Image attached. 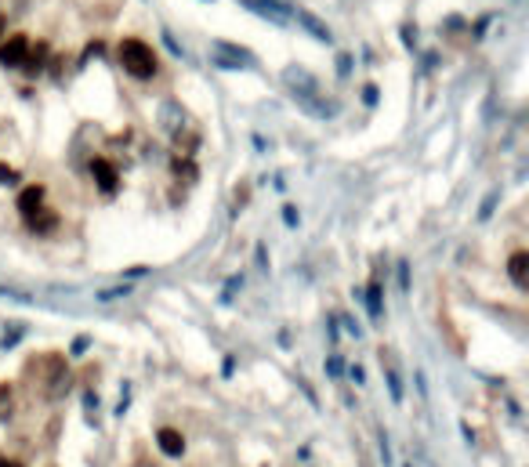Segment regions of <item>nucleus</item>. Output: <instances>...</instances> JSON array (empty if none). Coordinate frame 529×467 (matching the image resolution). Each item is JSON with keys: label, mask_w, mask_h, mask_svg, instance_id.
<instances>
[{"label": "nucleus", "mask_w": 529, "mask_h": 467, "mask_svg": "<svg viewBox=\"0 0 529 467\" xmlns=\"http://www.w3.org/2000/svg\"><path fill=\"white\" fill-rule=\"evenodd\" d=\"M283 83L290 87V98L308 113V116H319V120H326V116H337V102H330L326 95H323V87H319V80L308 73V69H301V66H290L287 73H283Z\"/></svg>", "instance_id": "f257e3e1"}, {"label": "nucleus", "mask_w": 529, "mask_h": 467, "mask_svg": "<svg viewBox=\"0 0 529 467\" xmlns=\"http://www.w3.org/2000/svg\"><path fill=\"white\" fill-rule=\"evenodd\" d=\"M116 54H120L123 73L135 76V80H152V76H157V69H160V62H157V54H152V47L145 40H138V37H127V40L120 44Z\"/></svg>", "instance_id": "f03ea898"}, {"label": "nucleus", "mask_w": 529, "mask_h": 467, "mask_svg": "<svg viewBox=\"0 0 529 467\" xmlns=\"http://www.w3.org/2000/svg\"><path fill=\"white\" fill-rule=\"evenodd\" d=\"M210 66H217V69H251L254 54L229 44V40H214L210 44Z\"/></svg>", "instance_id": "7ed1b4c3"}, {"label": "nucleus", "mask_w": 529, "mask_h": 467, "mask_svg": "<svg viewBox=\"0 0 529 467\" xmlns=\"http://www.w3.org/2000/svg\"><path fill=\"white\" fill-rule=\"evenodd\" d=\"M239 4L251 8L261 18H268V22H275V25H287V18H290V8L283 4V0H239Z\"/></svg>", "instance_id": "20e7f679"}, {"label": "nucleus", "mask_w": 529, "mask_h": 467, "mask_svg": "<svg viewBox=\"0 0 529 467\" xmlns=\"http://www.w3.org/2000/svg\"><path fill=\"white\" fill-rule=\"evenodd\" d=\"M160 127L178 138L185 127H189V113H185L178 102H164V105H160Z\"/></svg>", "instance_id": "39448f33"}, {"label": "nucleus", "mask_w": 529, "mask_h": 467, "mask_svg": "<svg viewBox=\"0 0 529 467\" xmlns=\"http://www.w3.org/2000/svg\"><path fill=\"white\" fill-rule=\"evenodd\" d=\"M294 18H297V25L305 29L308 37H316L319 44H334V33H330V25H326V22H319V18H316L312 11L297 8V11H294Z\"/></svg>", "instance_id": "423d86ee"}, {"label": "nucleus", "mask_w": 529, "mask_h": 467, "mask_svg": "<svg viewBox=\"0 0 529 467\" xmlns=\"http://www.w3.org/2000/svg\"><path fill=\"white\" fill-rule=\"evenodd\" d=\"M25 51H29V40H25L22 33L8 37V44H0V66L18 69V66H22V58H25Z\"/></svg>", "instance_id": "0eeeda50"}, {"label": "nucleus", "mask_w": 529, "mask_h": 467, "mask_svg": "<svg viewBox=\"0 0 529 467\" xmlns=\"http://www.w3.org/2000/svg\"><path fill=\"white\" fill-rule=\"evenodd\" d=\"M91 174H95V181H98V189L106 192V196H113L116 192V185H120V171L109 163V160H91Z\"/></svg>", "instance_id": "6e6552de"}, {"label": "nucleus", "mask_w": 529, "mask_h": 467, "mask_svg": "<svg viewBox=\"0 0 529 467\" xmlns=\"http://www.w3.org/2000/svg\"><path fill=\"white\" fill-rule=\"evenodd\" d=\"M25 221H29V229H33V232H55L58 214H55V210H47V207H37L33 214L25 217Z\"/></svg>", "instance_id": "1a4fd4ad"}, {"label": "nucleus", "mask_w": 529, "mask_h": 467, "mask_svg": "<svg viewBox=\"0 0 529 467\" xmlns=\"http://www.w3.org/2000/svg\"><path fill=\"white\" fill-rule=\"evenodd\" d=\"M160 449L167 453V456H181L185 453V439H181V431H174V427H160Z\"/></svg>", "instance_id": "9d476101"}, {"label": "nucleus", "mask_w": 529, "mask_h": 467, "mask_svg": "<svg viewBox=\"0 0 529 467\" xmlns=\"http://www.w3.org/2000/svg\"><path fill=\"white\" fill-rule=\"evenodd\" d=\"M508 275L515 287H525V275H529V254L525 250H515L511 261H508Z\"/></svg>", "instance_id": "9b49d317"}, {"label": "nucleus", "mask_w": 529, "mask_h": 467, "mask_svg": "<svg viewBox=\"0 0 529 467\" xmlns=\"http://www.w3.org/2000/svg\"><path fill=\"white\" fill-rule=\"evenodd\" d=\"M40 203H44V189H40V185H29V189H25V192L18 196V210H22L25 217L33 214V210H37Z\"/></svg>", "instance_id": "f8f14e48"}, {"label": "nucleus", "mask_w": 529, "mask_h": 467, "mask_svg": "<svg viewBox=\"0 0 529 467\" xmlns=\"http://www.w3.org/2000/svg\"><path fill=\"white\" fill-rule=\"evenodd\" d=\"M44 58H47V44L29 47L25 58H22V69H25V73H40V69H44Z\"/></svg>", "instance_id": "ddd939ff"}, {"label": "nucleus", "mask_w": 529, "mask_h": 467, "mask_svg": "<svg viewBox=\"0 0 529 467\" xmlns=\"http://www.w3.org/2000/svg\"><path fill=\"white\" fill-rule=\"evenodd\" d=\"M381 362H385V369H388V391H392V398H395V402H402V377H399L395 362L388 359V352H381Z\"/></svg>", "instance_id": "4468645a"}, {"label": "nucleus", "mask_w": 529, "mask_h": 467, "mask_svg": "<svg viewBox=\"0 0 529 467\" xmlns=\"http://www.w3.org/2000/svg\"><path fill=\"white\" fill-rule=\"evenodd\" d=\"M366 308H370L373 319H381V283H370V290H366Z\"/></svg>", "instance_id": "2eb2a0df"}, {"label": "nucleus", "mask_w": 529, "mask_h": 467, "mask_svg": "<svg viewBox=\"0 0 529 467\" xmlns=\"http://www.w3.org/2000/svg\"><path fill=\"white\" fill-rule=\"evenodd\" d=\"M174 174H178V178H185V181H196V167L189 163V156H185V160L178 156V160H174Z\"/></svg>", "instance_id": "dca6fc26"}, {"label": "nucleus", "mask_w": 529, "mask_h": 467, "mask_svg": "<svg viewBox=\"0 0 529 467\" xmlns=\"http://www.w3.org/2000/svg\"><path fill=\"white\" fill-rule=\"evenodd\" d=\"M11 402H15V395H11V384H0V420H4V417H11Z\"/></svg>", "instance_id": "f3484780"}, {"label": "nucleus", "mask_w": 529, "mask_h": 467, "mask_svg": "<svg viewBox=\"0 0 529 467\" xmlns=\"http://www.w3.org/2000/svg\"><path fill=\"white\" fill-rule=\"evenodd\" d=\"M496 200H501V192H489V196L482 200V210H479V221H489V214H493V207H496Z\"/></svg>", "instance_id": "a211bd4d"}, {"label": "nucleus", "mask_w": 529, "mask_h": 467, "mask_svg": "<svg viewBox=\"0 0 529 467\" xmlns=\"http://www.w3.org/2000/svg\"><path fill=\"white\" fill-rule=\"evenodd\" d=\"M0 185H4V189H8V185H18V171L8 167V163H0Z\"/></svg>", "instance_id": "6ab92c4d"}, {"label": "nucleus", "mask_w": 529, "mask_h": 467, "mask_svg": "<svg viewBox=\"0 0 529 467\" xmlns=\"http://www.w3.org/2000/svg\"><path fill=\"white\" fill-rule=\"evenodd\" d=\"M352 73V54H337V76L345 80Z\"/></svg>", "instance_id": "aec40b11"}, {"label": "nucleus", "mask_w": 529, "mask_h": 467, "mask_svg": "<svg viewBox=\"0 0 529 467\" xmlns=\"http://www.w3.org/2000/svg\"><path fill=\"white\" fill-rule=\"evenodd\" d=\"M160 37H164V44L171 47V54H178V58H185V47H181V44H178V40H174V37L167 33V29H164V33H160Z\"/></svg>", "instance_id": "412c9836"}, {"label": "nucleus", "mask_w": 529, "mask_h": 467, "mask_svg": "<svg viewBox=\"0 0 529 467\" xmlns=\"http://www.w3.org/2000/svg\"><path fill=\"white\" fill-rule=\"evenodd\" d=\"M18 337H22V326L15 323V330H11V333H4V337H0V348H11V345H15Z\"/></svg>", "instance_id": "4be33fe9"}, {"label": "nucleus", "mask_w": 529, "mask_h": 467, "mask_svg": "<svg viewBox=\"0 0 529 467\" xmlns=\"http://www.w3.org/2000/svg\"><path fill=\"white\" fill-rule=\"evenodd\" d=\"M377 95H381V91L373 87V83H366V87H363V102H366V105H377Z\"/></svg>", "instance_id": "5701e85b"}, {"label": "nucleus", "mask_w": 529, "mask_h": 467, "mask_svg": "<svg viewBox=\"0 0 529 467\" xmlns=\"http://www.w3.org/2000/svg\"><path fill=\"white\" fill-rule=\"evenodd\" d=\"M116 297H127V287H116V290H102L98 301H116Z\"/></svg>", "instance_id": "b1692460"}, {"label": "nucleus", "mask_w": 529, "mask_h": 467, "mask_svg": "<svg viewBox=\"0 0 529 467\" xmlns=\"http://www.w3.org/2000/svg\"><path fill=\"white\" fill-rule=\"evenodd\" d=\"M283 221H287L290 229L297 225V207H283Z\"/></svg>", "instance_id": "393cba45"}, {"label": "nucleus", "mask_w": 529, "mask_h": 467, "mask_svg": "<svg viewBox=\"0 0 529 467\" xmlns=\"http://www.w3.org/2000/svg\"><path fill=\"white\" fill-rule=\"evenodd\" d=\"M399 287L410 290V272H406V265H399Z\"/></svg>", "instance_id": "a878e982"}, {"label": "nucleus", "mask_w": 529, "mask_h": 467, "mask_svg": "<svg viewBox=\"0 0 529 467\" xmlns=\"http://www.w3.org/2000/svg\"><path fill=\"white\" fill-rule=\"evenodd\" d=\"M84 406H87V410H98V395L87 391V395H84Z\"/></svg>", "instance_id": "bb28decb"}, {"label": "nucleus", "mask_w": 529, "mask_h": 467, "mask_svg": "<svg viewBox=\"0 0 529 467\" xmlns=\"http://www.w3.org/2000/svg\"><path fill=\"white\" fill-rule=\"evenodd\" d=\"M352 381H355V384H363V381H366V373H363L359 366H352Z\"/></svg>", "instance_id": "cd10ccee"}, {"label": "nucleus", "mask_w": 529, "mask_h": 467, "mask_svg": "<svg viewBox=\"0 0 529 467\" xmlns=\"http://www.w3.org/2000/svg\"><path fill=\"white\" fill-rule=\"evenodd\" d=\"M326 369H330L334 377H337V373H341V359H330V362H326Z\"/></svg>", "instance_id": "c85d7f7f"}, {"label": "nucleus", "mask_w": 529, "mask_h": 467, "mask_svg": "<svg viewBox=\"0 0 529 467\" xmlns=\"http://www.w3.org/2000/svg\"><path fill=\"white\" fill-rule=\"evenodd\" d=\"M0 467H22L18 460H8V456H0Z\"/></svg>", "instance_id": "c756f323"}, {"label": "nucleus", "mask_w": 529, "mask_h": 467, "mask_svg": "<svg viewBox=\"0 0 529 467\" xmlns=\"http://www.w3.org/2000/svg\"><path fill=\"white\" fill-rule=\"evenodd\" d=\"M0 33H4V15H0Z\"/></svg>", "instance_id": "7c9ffc66"}, {"label": "nucleus", "mask_w": 529, "mask_h": 467, "mask_svg": "<svg viewBox=\"0 0 529 467\" xmlns=\"http://www.w3.org/2000/svg\"><path fill=\"white\" fill-rule=\"evenodd\" d=\"M410 467H414V463H410Z\"/></svg>", "instance_id": "2f4dec72"}]
</instances>
